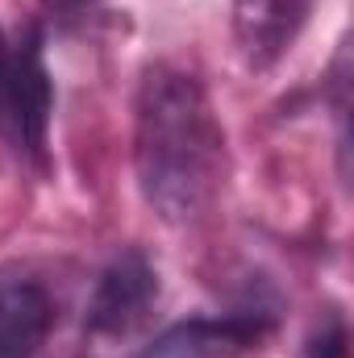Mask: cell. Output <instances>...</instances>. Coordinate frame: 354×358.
<instances>
[{
    "mask_svg": "<svg viewBox=\"0 0 354 358\" xmlns=\"http://www.w3.org/2000/svg\"><path fill=\"white\" fill-rule=\"evenodd\" d=\"M134 171L146 204L167 225L200 221L225 171V134L204 84L171 63L142 76L134 104Z\"/></svg>",
    "mask_w": 354,
    "mask_h": 358,
    "instance_id": "6da1fadb",
    "label": "cell"
},
{
    "mask_svg": "<svg viewBox=\"0 0 354 358\" xmlns=\"http://www.w3.org/2000/svg\"><path fill=\"white\" fill-rule=\"evenodd\" d=\"M50 108H55V92H50V71L42 59V38L29 34L25 42L8 46V67L0 84V129L21 155L38 163L46 159Z\"/></svg>",
    "mask_w": 354,
    "mask_h": 358,
    "instance_id": "7a4b0ae2",
    "label": "cell"
},
{
    "mask_svg": "<svg viewBox=\"0 0 354 358\" xmlns=\"http://www.w3.org/2000/svg\"><path fill=\"white\" fill-rule=\"evenodd\" d=\"M155 300H159V271L150 267L142 250H125L100 271L92 287L88 329L96 338H125L150 317Z\"/></svg>",
    "mask_w": 354,
    "mask_h": 358,
    "instance_id": "3957f363",
    "label": "cell"
},
{
    "mask_svg": "<svg viewBox=\"0 0 354 358\" xmlns=\"http://www.w3.org/2000/svg\"><path fill=\"white\" fill-rule=\"evenodd\" d=\"M267 329L263 317H196L163 329L134 358H246Z\"/></svg>",
    "mask_w": 354,
    "mask_h": 358,
    "instance_id": "277c9868",
    "label": "cell"
},
{
    "mask_svg": "<svg viewBox=\"0 0 354 358\" xmlns=\"http://www.w3.org/2000/svg\"><path fill=\"white\" fill-rule=\"evenodd\" d=\"M55 325L46 287L29 275L0 271V358H34Z\"/></svg>",
    "mask_w": 354,
    "mask_h": 358,
    "instance_id": "5b68a950",
    "label": "cell"
},
{
    "mask_svg": "<svg viewBox=\"0 0 354 358\" xmlns=\"http://www.w3.org/2000/svg\"><path fill=\"white\" fill-rule=\"evenodd\" d=\"M313 0H234V38L250 67H271L300 34Z\"/></svg>",
    "mask_w": 354,
    "mask_h": 358,
    "instance_id": "8992f818",
    "label": "cell"
},
{
    "mask_svg": "<svg viewBox=\"0 0 354 358\" xmlns=\"http://www.w3.org/2000/svg\"><path fill=\"white\" fill-rule=\"evenodd\" d=\"M309 358H351V346H346V329H342V321H330V325L313 338Z\"/></svg>",
    "mask_w": 354,
    "mask_h": 358,
    "instance_id": "52a82bcc",
    "label": "cell"
},
{
    "mask_svg": "<svg viewBox=\"0 0 354 358\" xmlns=\"http://www.w3.org/2000/svg\"><path fill=\"white\" fill-rule=\"evenodd\" d=\"M50 4H55L59 13H67V17H71V13H84V8H92L96 0H50Z\"/></svg>",
    "mask_w": 354,
    "mask_h": 358,
    "instance_id": "ba28073f",
    "label": "cell"
},
{
    "mask_svg": "<svg viewBox=\"0 0 354 358\" xmlns=\"http://www.w3.org/2000/svg\"><path fill=\"white\" fill-rule=\"evenodd\" d=\"M4 67H8V42H4V34H0V84H4Z\"/></svg>",
    "mask_w": 354,
    "mask_h": 358,
    "instance_id": "9c48e42d",
    "label": "cell"
}]
</instances>
